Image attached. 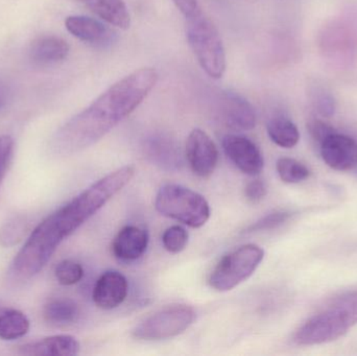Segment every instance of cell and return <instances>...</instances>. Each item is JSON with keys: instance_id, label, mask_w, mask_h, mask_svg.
I'll return each instance as SVG.
<instances>
[{"instance_id": "18", "label": "cell", "mask_w": 357, "mask_h": 356, "mask_svg": "<svg viewBox=\"0 0 357 356\" xmlns=\"http://www.w3.org/2000/svg\"><path fill=\"white\" fill-rule=\"evenodd\" d=\"M96 16L113 26L128 29L131 16L123 0H82Z\"/></svg>"}, {"instance_id": "7", "label": "cell", "mask_w": 357, "mask_h": 356, "mask_svg": "<svg viewBox=\"0 0 357 356\" xmlns=\"http://www.w3.org/2000/svg\"><path fill=\"white\" fill-rule=\"evenodd\" d=\"M197 318L188 305H172L157 311L134 328L132 334L137 340L160 341L183 334Z\"/></svg>"}, {"instance_id": "33", "label": "cell", "mask_w": 357, "mask_h": 356, "mask_svg": "<svg viewBox=\"0 0 357 356\" xmlns=\"http://www.w3.org/2000/svg\"><path fill=\"white\" fill-rule=\"evenodd\" d=\"M6 95H8V91H6V87L3 85H0V108L6 102Z\"/></svg>"}, {"instance_id": "31", "label": "cell", "mask_w": 357, "mask_h": 356, "mask_svg": "<svg viewBox=\"0 0 357 356\" xmlns=\"http://www.w3.org/2000/svg\"><path fill=\"white\" fill-rule=\"evenodd\" d=\"M317 108L322 116L331 117L335 114V104L333 98L328 94H321L317 98Z\"/></svg>"}, {"instance_id": "14", "label": "cell", "mask_w": 357, "mask_h": 356, "mask_svg": "<svg viewBox=\"0 0 357 356\" xmlns=\"http://www.w3.org/2000/svg\"><path fill=\"white\" fill-rule=\"evenodd\" d=\"M79 348L81 345L75 336L59 334L21 345L17 353L27 356H73L79 355Z\"/></svg>"}, {"instance_id": "24", "label": "cell", "mask_w": 357, "mask_h": 356, "mask_svg": "<svg viewBox=\"0 0 357 356\" xmlns=\"http://www.w3.org/2000/svg\"><path fill=\"white\" fill-rule=\"evenodd\" d=\"M54 276L59 284L62 286H73L83 279L84 269L77 261L66 259L56 265L54 269Z\"/></svg>"}, {"instance_id": "10", "label": "cell", "mask_w": 357, "mask_h": 356, "mask_svg": "<svg viewBox=\"0 0 357 356\" xmlns=\"http://www.w3.org/2000/svg\"><path fill=\"white\" fill-rule=\"evenodd\" d=\"M323 161L335 171H350L357 165V141L333 131L320 144Z\"/></svg>"}, {"instance_id": "23", "label": "cell", "mask_w": 357, "mask_h": 356, "mask_svg": "<svg viewBox=\"0 0 357 356\" xmlns=\"http://www.w3.org/2000/svg\"><path fill=\"white\" fill-rule=\"evenodd\" d=\"M277 173L284 183L296 184L310 178L307 167L293 158H281L277 161Z\"/></svg>"}, {"instance_id": "17", "label": "cell", "mask_w": 357, "mask_h": 356, "mask_svg": "<svg viewBox=\"0 0 357 356\" xmlns=\"http://www.w3.org/2000/svg\"><path fill=\"white\" fill-rule=\"evenodd\" d=\"M149 158L161 169L176 171L182 165V157L177 144L165 136L151 138L146 146Z\"/></svg>"}, {"instance_id": "30", "label": "cell", "mask_w": 357, "mask_h": 356, "mask_svg": "<svg viewBox=\"0 0 357 356\" xmlns=\"http://www.w3.org/2000/svg\"><path fill=\"white\" fill-rule=\"evenodd\" d=\"M308 130H310V134H312V137L314 138L317 142H319V144H320L329 134L335 131L331 125L320 121H312V123L308 125Z\"/></svg>"}, {"instance_id": "6", "label": "cell", "mask_w": 357, "mask_h": 356, "mask_svg": "<svg viewBox=\"0 0 357 356\" xmlns=\"http://www.w3.org/2000/svg\"><path fill=\"white\" fill-rule=\"evenodd\" d=\"M354 326L343 309L329 302L296 332L294 341L300 346L326 344L339 340Z\"/></svg>"}, {"instance_id": "29", "label": "cell", "mask_w": 357, "mask_h": 356, "mask_svg": "<svg viewBox=\"0 0 357 356\" xmlns=\"http://www.w3.org/2000/svg\"><path fill=\"white\" fill-rule=\"evenodd\" d=\"M268 194V186L262 180H254L245 186V194L248 201L258 203Z\"/></svg>"}, {"instance_id": "9", "label": "cell", "mask_w": 357, "mask_h": 356, "mask_svg": "<svg viewBox=\"0 0 357 356\" xmlns=\"http://www.w3.org/2000/svg\"><path fill=\"white\" fill-rule=\"evenodd\" d=\"M222 148L226 156L243 173L257 176L264 169V156L259 148L249 138L241 135L225 136Z\"/></svg>"}, {"instance_id": "34", "label": "cell", "mask_w": 357, "mask_h": 356, "mask_svg": "<svg viewBox=\"0 0 357 356\" xmlns=\"http://www.w3.org/2000/svg\"><path fill=\"white\" fill-rule=\"evenodd\" d=\"M6 309V307H1V305H0V314L2 313V311H3V309Z\"/></svg>"}, {"instance_id": "25", "label": "cell", "mask_w": 357, "mask_h": 356, "mask_svg": "<svg viewBox=\"0 0 357 356\" xmlns=\"http://www.w3.org/2000/svg\"><path fill=\"white\" fill-rule=\"evenodd\" d=\"M188 232L185 228L176 225L167 228L162 235V244L165 250L173 254H178L185 250L188 244Z\"/></svg>"}, {"instance_id": "13", "label": "cell", "mask_w": 357, "mask_h": 356, "mask_svg": "<svg viewBox=\"0 0 357 356\" xmlns=\"http://www.w3.org/2000/svg\"><path fill=\"white\" fill-rule=\"evenodd\" d=\"M149 233L138 226H126L115 236L113 254L123 261H135L146 253L149 246Z\"/></svg>"}, {"instance_id": "22", "label": "cell", "mask_w": 357, "mask_h": 356, "mask_svg": "<svg viewBox=\"0 0 357 356\" xmlns=\"http://www.w3.org/2000/svg\"><path fill=\"white\" fill-rule=\"evenodd\" d=\"M31 229V221L26 215H18L8 219L0 228V246L4 248L17 246L22 242Z\"/></svg>"}, {"instance_id": "21", "label": "cell", "mask_w": 357, "mask_h": 356, "mask_svg": "<svg viewBox=\"0 0 357 356\" xmlns=\"http://www.w3.org/2000/svg\"><path fill=\"white\" fill-rule=\"evenodd\" d=\"M29 320L22 311L14 309H3L0 314V339L14 341L23 338L29 330Z\"/></svg>"}, {"instance_id": "3", "label": "cell", "mask_w": 357, "mask_h": 356, "mask_svg": "<svg viewBox=\"0 0 357 356\" xmlns=\"http://www.w3.org/2000/svg\"><path fill=\"white\" fill-rule=\"evenodd\" d=\"M186 37L199 66L212 79L226 71V52L218 27L201 10L185 18Z\"/></svg>"}, {"instance_id": "4", "label": "cell", "mask_w": 357, "mask_h": 356, "mask_svg": "<svg viewBox=\"0 0 357 356\" xmlns=\"http://www.w3.org/2000/svg\"><path fill=\"white\" fill-rule=\"evenodd\" d=\"M157 211L191 228H201L210 217V206L199 192L177 184H167L155 200Z\"/></svg>"}, {"instance_id": "20", "label": "cell", "mask_w": 357, "mask_h": 356, "mask_svg": "<svg viewBox=\"0 0 357 356\" xmlns=\"http://www.w3.org/2000/svg\"><path fill=\"white\" fill-rule=\"evenodd\" d=\"M266 130L271 140L280 148H291L299 142V130L287 117H273L268 121Z\"/></svg>"}, {"instance_id": "11", "label": "cell", "mask_w": 357, "mask_h": 356, "mask_svg": "<svg viewBox=\"0 0 357 356\" xmlns=\"http://www.w3.org/2000/svg\"><path fill=\"white\" fill-rule=\"evenodd\" d=\"M129 293L127 278L116 271L102 274L94 286L92 298L94 304L104 311H111L123 304Z\"/></svg>"}, {"instance_id": "28", "label": "cell", "mask_w": 357, "mask_h": 356, "mask_svg": "<svg viewBox=\"0 0 357 356\" xmlns=\"http://www.w3.org/2000/svg\"><path fill=\"white\" fill-rule=\"evenodd\" d=\"M14 141L8 135L0 136V185L6 175L10 159H12Z\"/></svg>"}, {"instance_id": "26", "label": "cell", "mask_w": 357, "mask_h": 356, "mask_svg": "<svg viewBox=\"0 0 357 356\" xmlns=\"http://www.w3.org/2000/svg\"><path fill=\"white\" fill-rule=\"evenodd\" d=\"M293 213L289 211H275L266 217L256 222L253 225L250 226L245 232H259L266 230H272L287 223L291 219Z\"/></svg>"}, {"instance_id": "19", "label": "cell", "mask_w": 357, "mask_h": 356, "mask_svg": "<svg viewBox=\"0 0 357 356\" xmlns=\"http://www.w3.org/2000/svg\"><path fill=\"white\" fill-rule=\"evenodd\" d=\"M44 320L54 327L73 325L79 317V305L68 298L52 299L43 309Z\"/></svg>"}, {"instance_id": "15", "label": "cell", "mask_w": 357, "mask_h": 356, "mask_svg": "<svg viewBox=\"0 0 357 356\" xmlns=\"http://www.w3.org/2000/svg\"><path fill=\"white\" fill-rule=\"evenodd\" d=\"M65 26L71 35L87 43H109L114 37L113 31L104 23L82 15L67 17Z\"/></svg>"}, {"instance_id": "5", "label": "cell", "mask_w": 357, "mask_h": 356, "mask_svg": "<svg viewBox=\"0 0 357 356\" xmlns=\"http://www.w3.org/2000/svg\"><path fill=\"white\" fill-rule=\"evenodd\" d=\"M264 251L249 244L225 255L212 270L209 284L218 292H228L249 279L264 261Z\"/></svg>"}, {"instance_id": "12", "label": "cell", "mask_w": 357, "mask_h": 356, "mask_svg": "<svg viewBox=\"0 0 357 356\" xmlns=\"http://www.w3.org/2000/svg\"><path fill=\"white\" fill-rule=\"evenodd\" d=\"M222 115L225 123L236 131H250L256 125V113L243 96L235 92L222 95Z\"/></svg>"}, {"instance_id": "2", "label": "cell", "mask_w": 357, "mask_h": 356, "mask_svg": "<svg viewBox=\"0 0 357 356\" xmlns=\"http://www.w3.org/2000/svg\"><path fill=\"white\" fill-rule=\"evenodd\" d=\"M152 67L137 69L113 84L52 136L50 152L70 156L96 144L131 115L158 82Z\"/></svg>"}, {"instance_id": "32", "label": "cell", "mask_w": 357, "mask_h": 356, "mask_svg": "<svg viewBox=\"0 0 357 356\" xmlns=\"http://www.w3.org/2000/svg\"><path fill=\"white\" fill-rule=\"evenodd\" d=\"M181 14L187 18L201 10L197 0H173Z\"/></svg>"}, {"instance_id": "27", "label": "cell", "mask_w": 357, "mask_h": 356, "mask_svg": "<svg viewBox=\"0 0 357 356\" xmlns=\"http://www.w3.org/2000/svg\"><path fill=\"white\" fill-rule=\"evenodd\" d=\"M331 302L343 309L349 316L354 325H357V290L343 293L333 298Z\"/></svg>"}, {"instance_id": "16", "label": "cell", "mask_w": 357, "mask_h": 356, "mask_svg": "<svg viewBox=\"0 0 357 356\" xmlns=\"http://www.w3.org/2000/svg\"><path fill=\"white\" fill-rule=\"evenodd\" d=\"M69 45L62 38L45 36L31 44L29 56L33 63L42 66L62 62L69 54Z\"/></svg>"}, {"instance_id": "8", "label": "cell", "mask_w": 357, "mask_h": 356, "mask_svg": "<svg viewBox=\"0 0 357 356\" xmlns=\"http://www.w3.org/2000/svg\"><path fill=\"white\" fill-rule=\"evenodd\" d=\"M186 158L195 175L201 178L210 177L218 165V146L206 132L195 129L187 138Z\"/></svg>"}, {"instance_id": "1", "label": "cell", "mask_w": 357, "mask_h": 356, "mask_svg": "<svg viewBox=\"0 0 357 356\" xmlns=\"http://www.w3.org/2000/svg\"><path fill=\"white\" fill-rule=\"evenodd\" d=\"M135 175L133 167H121L86 188L79 196L48 215L29 234L10 268L13 277L27 280L44 269L65 238L91 219Z\"/></svg>"}]
</instances>
